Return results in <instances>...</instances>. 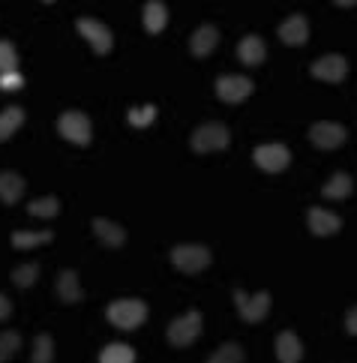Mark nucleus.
Wrapping results in <instances>:
<instances>
[{
    "label": "nucleus",
    "mask_w": 357,
    "mask_h": 363,
    "mask_svg": "<svg viewBox=\"0 0 357 363\" xmlns=\"http://www.w3.org/2000/svg\"><path fill=\"white\" fill-rule=\"evenodd\" d=\"M246 354H244V348H240L237 342H225L216 348V354H210L208 363H244Z\"/></svg>",
    "instance_id": "393cba45"
},
{
    "label": "nucleus",
    "mask_w": 357,
    "mask_h": 363,
    "mask_svg": "<svg viewBox=\"0 0 357 363\" xmlns=\"http://www.w3.org/2000/svg\"><path fill=\"white\" fill-rule=\"evenodd\" d=\"M106 315H108V321L114 324V328H120V330H135L138 324L147 318V306H144V301L126 297V301H114V303H108Z\"/></svg>",
    "instance_id": "f257e3e1"
},
{
    "label": "nucleus",
    "mask_w": 357,
    "mask_h": 363,
    "mask_svg": "<svg viewBox=\"0 0 357 363\" xmlns=\"http://www.w3.org/2000/svg\"><path fill=\"white\" fill-rule=\"evenodd\" d=\"M142 16H144V28L150 33H159L165 24H169V9H165L162 0H147L144 9H142Z\"/></svg>",
    "instance_id": "6ab92c4d"
},
{
    "label": "nucleus",
    "mask_w": 357,
    "mask_h": 363,
    "mask_svg": "<svg viewBox=\"0 0 357 363\" xmlns=\"http://www.w3.org/2000/svg\"><path fill=\"white\" fill-rule=\"evenodd\" d=\"M51 240H55L51 231H12V246L16 250H30V246L51 243Z\"/></svg>",
    "instance_id": "4be33fe9"
},
{
    "label": "nucleus",
    "mask_w": 357,
    "mask_h": 363,
    "mask_svg": "<svg viewBox=\"0 0 357 363\" xmlns=\"http://www.w3.org/2000/svg\"><path fill=\"white\" fill-rule=\"evenodd\" d=\"M310 138H312L315 147L334 150V147H339L342 141H346V126L330 123V121H318V123H312V129H310Z\"/></svg>",
    "instance_id": "9d476101"
},
{
    "label": "nucleus",
    "mask_w": 357,
    "mask_h": 363,
    "mask_svg": "<svg viewBox=\"0 0 357 363\" xmlns=\"http://www.w3.org/2000/svg\"><path fill=\"white\" fill-rule=\"evenodd\" d=\"M36 277H40V264L30 262V264H21L12 270V282L18 285V289H30V285L36 282Z\"/></svg>",
    "instance_id": "cd10ccee"
},
{
    "label": "nucleus",
    "mask_w": 357,
    "mask_h": 363,
    "mask_svg": "<svg viewBox=\"0 0 357 363\" xmlns=\"http://www.w3.org/2000/svg\"><path fill=\"white\" fill-rule=\"evenodd\" d=\"M234 303H237V313L244 321L255 324V321H261L267 313H271V294L267 291H259V294H246V291H234Z\"/></svg>",
    "instance_id": "423d86ee"
},
{
    "label": "nucleus",
    "mask_w": 357,
    "mask_h": 363,
    "mask_svg": "<svg viewBox=\"0 0 357 363\" xmlns=\"http://www.w3.org/2000/svg\"><path fill=\"white\" fill-rule=\"evenodd\" d=\"M0 72H18V55H16V45L0 40Z\"/></svg>",
    "instance_id": "c85d7f7f"
},
{
    "label": "nucleus",
    "mask_w": 357,
    "mask_h": 363,
    "mask_svg": "<svg viewBox=\"0 0 357 363\" xmlns=\"http://www.w3.org/2000/svg\"><path fill=\"white\" fill-rule=\"evenodd\" d=\"M216 43H220V33H216L213 24H201V28L193 33V40H189V48H193L196 57H208L216 48Z\"/></svg>",
    "instance_id": "a211bd4d"
},
{
    "label": "nucleus",
    "mask_w": 357,
    "mask_h": 363,
    "mask_svg": "<svg viewBox=\"0 0 357 363\" xmlns=\"http://www.w3.org/2000/svg\"><path fill=\"white\" fill-rule=\"evenodd\" d=\"M79 33L84 36L87 43H91V48L96 51V55H108L111 45H114L111 30L102 21H96V18H79Z\"/></svg>",
    "instance_id": "6e6552de"
},
{
    "label": "nucleus",
    "mask_w": 357,
    "mask_h": 363,
    "mask_svg": "<svg viewBox=\"0 0 357 363\" xmlns=\"http://www.w3.org/2000/svg\"><path fill=\"white\" fill-rule=\"evenodd\" d=\"M306 223H310V231L315 238H330V235H336V231L342 228V219L336 213L324 211V207H312L310 216H306Z\"/></svg>",
    "instance_id": "f8f14e48"
},
{
    "label": "nucleus",
    "mask_w": 357,
    "mask_h": 363,
    "mask_svg": "<svg viewBox=\"0 0 357 363\" xmlns=\"http://www.w3.org/2000/svg\"><path fill=\"white\" fill-rule=\"evenodd\" d=\"M306 36H310V24H306L303 16H291L288 21L279 24V40H283L285 45L300 48L306 43Z\"/></svg>",
    "instance_id": "ddd939ff"
},
{
    "label": "nucleus",
    "mask_w": 357,
    "mask_h": 363,
    "mask_svg": "<svg viewBox=\"0 0 357 363\" xmlns=\"http://www.w3.org/2000/svg\"><path fill=\"white\" fill-rule=\"evenodd\" d=\"M28 211H30V216H40V219H51V216H57V211H60V201H57L55 196H45V199H33V201L28 204Z\"/></svg>",
    "instance_id": "a878e982"
},
{
    "label": "nucleus",
    "mask_w": 357,
    "mask_h": 363,
    "mask_svg": "<svg viewBox=\"0 0 357 363\" xmlns=\"http://www.w3.org/2000/svg\"><path fill=\"white\" fill-rule=\"evenodd\" d=\"M153 118H157V108H153V106L132 108V111H130V123H132V126H147V123H153Z\"/></svg>",
    "instance_id": "7c9ffc66"
},
{
    "label": "nucleus",
    "mask_w": 357,
    "mask_h": 363,
    "mask_svg": "<svg viewBox=\"0 0 357 363\" xmlns=\"http://www.w3.org/2000/svg\"><path fill=\"white\" fill-rule=\"evenodd\" d=\"M351 189H354V184H351V174H346V172H339V174H334L324 184V189H322V196L324 199H348L351 196Z\"/></svg>",
    "instance_id": "412c9836"
},
{
    "label": "nucleus",
    "mask_w": 357,
    "mask_h": 363,
    "mask_svg": "<svg viewBox=\"0 0 357 363\" xmlns=\"http://www.w3.org/2000/svg\"><path fill=\"white\" fill-rule=\"evenodd\" d=\"M94 235L108 246V250H118V246H123L126 243V231L118 225V223H111V219H102V216H96L94 219Z\"/></svg>",
    "instance_id": "4468645a"
},
{
    "label": "nucleus",
    "mask_w": 357,
    "mask_h": 363,
    "mask_svg": "<svg viewBox=\"0 0 357 363\" xmlns=\"http://www.w3.org/2000/svg\"><path fill=\"white\" fill-rule=\"evenodd\" d=\"M232 135L222 123H201L193 133V150L196 153H213V150H225Z\"/></svg>",
    "instance_id": "7ed1b4c3"
},
{
    "label": "nucleus",
    "mask_w": 357,
    "mask_h": 363,
    "mask_svg": "<svg viewBox=\"0 0 357 363\" xmlns=\"http://www.w3.org/2000/svg\"><path fill=\"white\" fill-rule=\"evenodd\" d=\"M18 345H21V336L16 330H4V333H0V363H6L12 354H16Z\"/></svg>",
    "instance_id": "c756f323"
},
{
    "label": "nucleus",
    "mask_w": 357,
    "mask_h": 363,
    "mask_svg": "<svg viewBox=\"0 0 357 363\" xmlns=\"http://www.w3.org/2000/svg\"><path fill=\"white\" fill-rule=\"evenodd\" d=\"M252 160H255V165H259L261 172L276 174V172H285V168H288L291 153H288L285 145H261V147H255Z\"/></svg>",
    "instance_id": "0eeeda50"
},
{
    "label": "nucleus",
    "mask_w": 357,
    "mask_h": 363,
    "mask_svg": "<svg viewBox=\"0 0 357 363\" xmlns=\"http://www.w3.org/2000/svg\"><path fill=\"white\" fill-rule=\"evenodd\" d=\"M99 363H135V352L123 342H111V345L102 348Z\"/></svg>",
    "instance_id": "b1692460"
},
{
    "label": "nucleus",
    "mask_w": 357,
    "mask_h": 363,
    "mask_svg": "<svg viewBox=\"0 0 357 363\" xmlns=\"http://www.w3.org/2000/svg\"><path fill=\"white\" fill-rule=\"evenodd\" d=\"M24 87L21 72H0V90H18Z\"/></svg>",
    "instance_id": "2f4dec72"
},
{
    "label": "nucleus",
    "mask_w": 357,
    "mask_h": 363,
    "mask_svg": "<svg viewBox=\"0 0 357 363\" xmlns=\"http://www.w3.org/2000/svg\"><path fill=\"white\" fill-rule=\"evenodd\" d=\"M24 192V177L16 172H0V201L16 204Z\"/></svg>",
    "instance_id": "aec40b11"
},
{
    "label": "nucleus",
    "mask_w": 357,
    "mask_h": 363,
    "mask_svg": "<svg viewBox=\"0 0 357 363\" xmlns=\"http://www.w3.org/2000/svg\"><path fill=\"white\" fill-rule=\"evenodd\" d=\"M276 357H279V363H300L303 345L298 340V333L283 330V333L276 336Z\"/></svg>",
    "instance_id": "2eb2a0df"
},
{
    "label": "nucleus",
    "mask_w": 357,
    "mask_h": 363,
    "mask_svg": "<svg viewBox=\"0 0 357 363\" xmlns=\"http://www.w3.org/2000/svg\"><path fill=\"white\" fill-rule=\"evenodd\" d=\"M346 330H348L351 336H357V306L346 315Z\"/></svg>",
    "instance_id": "72a5a7b5"
},
{
    "label": "nucleus",
    "mask_w": 357,
    "mask_h": 363,
    "mask_svg": "<svg viewBox=\"0 0 357 363\" xmlns=\"http://www.w3.org/2000/svg\"><path fill=\"white\" fill-rule=\"evenodd\" d=\"M57 297L63 303H81V285H79V274L75 270H60L57 274Z\"/></svg>",
    "instance_id": "dca6fc26"
},
{
    "label": "nucleus",
    "mask_w": 357,
    "mask_h": 363,
    "mask_svg": "<svg viewBox=\"0 0 357 363\" xmlns=\"http://www.w3.org/2000/svg\"><path fill=\"white\" fill-rule=\"evenodd\" d=\"M24 123V108H18V106H9V108H4L0 111V141H6L16 129Z\"/></svg>",
    "instance_id": "5701e85b"
},
{
    "label": "nucleus",
    "mask_w": 357,
    "mask_h": 363,
    "mask_svg": "<svg viewBox=\"0 0 357 363\" xmlns=\"http://www.w3.org/2000/svg\"><path fill=\"white\" fill-rule=\"evenodd\" d=\"M312 75L315 79H322V82H342L348 75V63L342 55H324V57H318L312 63Z\"/></svg>",
    "instance_id": "9b49d317"
},
{
    "label": "nucleus",
    "mask_w": 357,
    "mask_h": 363,
    "mask_svg": "<svg viewBox=\"0 0 357 363\" xmlns=\"http://www.w3.org/2000/svg\"><path fill=\"white\" fill-rule=\"evenodd\" d=\"M334 4H336V6H354L357 0H334Z\"/></svg>",
    "instance_id": "f704fd0d"
},
{
    "label": "nucleus",
    "mask_w": 357,
    "mask_h": 363,
    "mask_svg": "<svg viewBox=\"0 0 357 363\" xmlns=\"http://www.w3.org/2000/svg\"><path fill=\"white\" fill-rule=\"evenodd\" d=\"M57 133L79 147L91 145V121H87V114H81V111H63L57 121Z\"/></svg>",
    "instance_id": "20e7f679"
},
{
    "label": "nucleus",
    "mask_w": 357,
    "mask_h": 363,
    "mask_svg": "<svg viewBox=\"0 0 357 363\" xmlns=\"http://www.w3.org/2000/svg\"><path fill=\"white\" fill-rule=\"evenodd\" d=\"M252 94V82L244 79V75H222V79H216V96L222 102H244L246 96Z\"/></svg>",
    "instance_id": "1a4fd4ad"
},
{
    "label": "nucleus",
    "mask_w": 357,
    "mask_h": 363,
    "mask_svg": "<svg viewBox=\"0 0 357 363\" xmlns=\"http://www.w3.org/2000/svg\"><path fill=\"white\" fill-rule=\"evenodd\" d=\"M9 315H12V303H9L6 294H0V321H6Z\"/></svg>",
    "instance_id": "473e14b6"
},
{
    "label": "nucleus",
    "mask_w": 357,
    "mask_h": 363,
    "mask_svg": "<svg viewBox=\"0 0 357 363\" xmlns=\"http://www.w3.org/2000/svg\"><path fill=\"white\" fill-rule=\"evenodd\" d=\"M213 262V255L208 246L201 243H181L171 250V264L177 270H183V274H198V270H204Z\"/></svg>",
    "instance_id": "f03ea898"
},
{
    "label": "nucleus",
    "mask_w": 357,
    "mask_h": 363,
    "mask_svg": "<svg viewBox=\"0 0 357 363\" xmlns=\"http://www.w3.org/2000/svg\"><path fill=\"white\" fill-rule=\"evenodd\" d=\"M55 360V340L48 333H40L33 340V363H51Z\"/></svg>",
    "instance_id": "bb28decb"
},
{
    "label": "nucleus",
    "mask_w": 357,
    "mask_h": 363,
    "mask_svg": "<svg viewBox=\"0 0 357 363\" xmlns=\"http://www.w3.org/2000/svg\"><path fill=\"white\" fill-rule=\"evenodd\" d=\"M237 55H240V60H244L246 67H259V63H264V55H267L264 40L261 36H255V33L244 36L240 45H237Z\"/></svg>",
    "instance_id": "f3484780"
},
{
    "label": "nucleus",
    "mask_w": 357,
    "mask_h": 363,
    "mask_svg": "<svg viewBox=\"0 0 357 363\" xmlns=\"http://www.w3.org/2000/svg\"><path fill=\"white\" fill-rule=\"evenodd\" d=\"M198 333H201V313H198V309H193V313L174 318L169 324V342L177 345V348L193 345L198 340Z\"/></svg>",
    "instance_id": "39448f33"
}]
</instances>
